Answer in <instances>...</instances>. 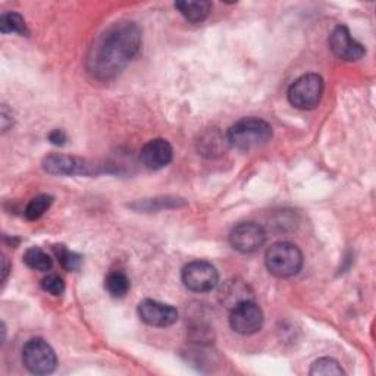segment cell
Returning a JSON list of instances; mask_svg holds the SVG:
<instances>
[{"instance_id": "obj_11", "label": "cell", "mask_w": 376, "mask_h": 376, "mask_svg": "<svg viewBox=\"0 0 376 376\" xmlns=\"http://www.w3.org/2000/svg\"><path fill=\"white\" fill-rule=\"evenodd\" d=\"M43 169L52 175H92L96 172L85 161L66 154H49L43 161Z\"/></svg>"}, {"instance_id": "obj_19", "label": "cell", "mask_w": 376, "mask_h": 376, "mask_svg": "<svg viewBox=\"0 0 376 376\" xmlns=\"http://www.w3.org/2000/svg\"><path fill=\"white\" fill-rule=\"evenodd\" d=\"M52 203H53V197L52 195L40 194V195L34 197L33 200L27 205V208L24 210V215H26V217L28 220H37L49 210Z\"/></svg>"}, {"instance_id": "obj_14", "label": "cell", "mask_w": 376, "mask_h": 376, "mask_svg": "<svg viewBox=\"0 0 376 376\" xmlns=\"http://www.w3.org/2000/svg\"><path fill=\"white\" fill-rule=\"evenodd\" d=\"M175 9H178L180 14L190 22L198 24V22H203L210 11H212V4L208 0H200V2H176Z\"/></svg>"}, {"instance_id": "obj_24", "label": "cell", "mask_w": 376, "mask_h": 376, "mask_svg": "<svg viewBox=\"0 0 376 376\" xmlns=\"http://www.w3.org/2000/svg\"><path fill=\"white\" fill-rule=\"evenodd\" d=\"M12 125V112L8 110V106H2V131H8V128Z\"/></svg>"}, {"instance_id": "obj_16", "label": "cell", "mask_w": 376, "mask_h": 376, "mask_svg": "<svg viewBox=\"0 0 376 376\" xmlns=\"http://www.w3.org/2000/svg\"><path fill=\"white\" fill-rule=\"evenodd\" d=\"M104 289L112 297L122 299L129 291V279L124 272L112 271L104 279Z\"/></svg>"}, {"instance_id": "obj_18", "label": "cell", "mask_w": 376, "mask_h": 376, "mask_svg": "<svg viewBox=\"0 0 376 376\" xmlns=\"http://www.w3.org/2000/svg\"><path fill=\"white\" fill-rule=\"evenodd\" d=\"M24 262L27 267L30 269H34V271H40V272H46V271H50L52 269V257L44 253L41 249L38 247H31L24 254Z\"/></svg>"}, {"instance_id": "obj_8", "label": "cell", "mask_w": 376, "mask_h": 376, "mask_svg": "<svg viewBox=\"0 0 376 376\" xmlns=\"http://www.w3.org/2000/svg\"><path fill=\"white\" fill-rule=\"evenodd\" d=\"M264 241H267V232L256 222H241L230 234L231 246L242 254L257 252Z\"/></svg>"}, {"instance_id": "obj_7", "label": "cell", "mask_w": 376, "mask_h": 376, "mask_svg": "<svg viewBox=\"0 0 376 376\" xmlns=\"http://www.w3.org/2000/svg\"><path fill=\"white\" fill-rule=\"evenodd\" d=\"M230 325L237 334L252 335L259 333L263 326L262 308L253 301L247 300L231 308Z\"/></svg>"}, {"instance_id": "obj_2", "label": "cell", "mask_w": 376, "mask_h": 376, "mask_svg": "<svg viewBox=\"0 0 376 376\" xmlns=\"http://www.w3.org/2000/svg\"><path fill=\"white\" fill-rule=\"evenodd\" d=\"M225 137L238 150H253L271 141L272 127L260 118H242L228 129Z\"/></svg>"}, {"instance_id": "obj_13", "label": "cell", "mask_w": 376, "mask_h": 376, "mask_svg": "<svg viewBox=\"0 0 376 376\" xmlns=\"http://www.w3.org/2000/svg\"><path fill=\"white\" fill-rule=\"evenodd\" d=\"M247 300H253V296L249 290V285L241 281H228L220 290V301L230 308H234L237 304Z\"/></svg>"}, {"instance_id": "obj_20", "label": "cell", "mask_w": 376, "mask_h": 376, "mask_svg": "<svg viewBox=\"0 0 376 376\" xmlns=\"http://www.w3.org/2000/svg\"><path fill=\"white\" fill-rule=\"evenodd\" d=\"M344 369L341 367V365L331 359V358H322L318 359L311 369V375L313 376H328V375H344Z\"/></svg>"}, {"instance_id": "obj_5", "label": "cell", "mask_w": 376, "mask_h": 376, "mask_svg": "<svg viewBox=\"0 0 376 376\" xmlns=\"http://www.w3.org/2000/svg\"><path fill=\"white\" fill-rule=\"evenodd\" d=\"M22 362L34 375H49L55 372L58 366L53 348L41 338L27 341L24 348H22Z\"/></svg>"}, {"instance_id": "obj_3", "label": "cell", "mask_w": 376, "mask_h": 376, "mask_svg": "<svg viewBox=\"0 0 376 376\" xmlns=\"http://www.w3.org/2000/svg\"><path fill=\"white\" fill-rule=\"evenodd\" d=\"M264 263L274 276L291 278L303 268V253L293 242L279 241L268 249Z\"/></svg>"}, {"instance_id": "obj_12", "label": "cell", "mask_w": 376, "mask_h": 376, "mask_svg": "<svg viewBox=\"0 0 376 376\" xmlns=\"http://www.w3.org/2000/svg\"><path fill=\"white\" fill-rule=\"evenodd\" d=\"M173 158V149L171 143L165 139L150 140L140 153V161L144 168L150 171H159L168 166Z\"/></svg>"}, {"instance_id": "obj_22", "label": "cell", "mask_w": 376, "mask_h": 376, "mask_svg": "<svg viewBox=\"0 0 376 376\" xmlns=\"http://www.w3.org/2000/svg\"><path fill=\"white\" fill-rule=\"evenodd\" d=\"M41 286L44 291L50 293L52 296H60L65 291V282L58 275H48L41 281Z\"/></svg>"}, {"instance_id": "obj_10", "label": "cell", "mask_w": 376, "mask_h": 376, "mask_svg": "<svg viewBox=\"0 0 376 376\" xmlns=\"http://www.w3.org/2000/svg\"><path fill=\"white\" fill-rule=\"evenodd\" d=\"M137 312L144 323L156 328H166L178 321V311L173 306L150 299L140 301Z\"/></svg>"}, {"instance_id": "obj_4", "label": "cell", "mask_w": 376, "mask_h": 376, "mask_svg": "<svg viewBox=\"0 0 376 376\" xmlns=\"http://www.w3.org/2000/svg\"><path fill=\"white\" fill-rule=\"evenodd\" d=\"M325 82L318 74H306L296 80L289 88V102L300 110L315 109L323 95Z\"/></svg>"}, {"instance_id": "obj_15", "label": "cell", "mask_w": 376, "mask_h": 376, "mask_svg": "<svg viewBox=\"0 0 376 376\" xmlns=\"http://www.w3.org/2000/svg\"><path fill=\"white\" fill-rule=\"evenodd\" d=\"M230 146L227 141V137L220 136L217 131H209L205 134L200 141H198V150L206 156H216V154H222L225 151V147Z\"/></svg>"}, {"instance_id": "obj_21", "label": "cell", "mask_w": 376, "mask_h": 376, "mask_svg": "<svg viewBox=\"0 0 376 376\" xmlns=\"http://www.w3.org/2000/svg\"><path fill=\"white\" fill-rule=\"evenodd\" d=\"M55 254L58 257V260L60 262L62 267L66 271H78L81 263H82V257L74 252H70L68 249H65L63 246H56L55 247Z\"/></svg>"}, {"instance_id": "obj_9", "label": "cell", "mask_w": 376, "mask_h": 376, "mask_svg": "<svg viewBox=\"0 0 376 376\" xmlns=\"http://www.w3.org/2000/svg\"><path fill=\"white\" fill-rule=\"evenodd\" d=\"M329 49L333 53L345 62H358L366 55V49L351 36L345 26H338L329 36Z\"/></svg>"}, {"instance_id": "obj_23", "label": "cell", "mask_w": 376, "mask_h": 376, "mask_svg": "<svg viewBox=\"0 0 376 376\" xmlns=\"http://www.w3.org/2000/svg\"><path fill=\"white\" fill-rule=\"evenodd\" d=\"M49 140L55 146H63L66 141V134L62 129H55L49 134Z\"/></svg>"}, {"instance_id": "obj_6", "label": "cell", "mask_w": 376, "mask_h": 376, "mask_svg": "<svg viewBox=\"0 0 376 376\" xmlns=\"http://www.w3.org/2000/svg\"><path fill=\"white\" fill-rule=\"evenodd\" d=\"M183 282L190 291L208 293L212 291L219 282V274L212 263L195 260L188 263L183 269Z\"/></svg>"}, {"instance_id": "obj_25", "label": "cell", "mask_w": 376, "mask_h": 376, "mask_svg": "<svg viewBox=\"0 0 376 376\" xmlns=\"http://www.w3.org/2000/svg\"><path fill=\"white\" fill-rule=\"evenodd\" d=\"M8 276V263H6V259H4V281L6 279Z\"/></svg>"}, {"instance_id": "obj_1", "label": "cell", "mask_w": 376, "mask_h": 376, "mask_svg": "<svg viewBox=\"0 0 376 376\" xmlns=\"http://www.w3.org/2000/svg\"><path fill=\"white\" fill-rule=\"evenodd\" d=\"M143 33L136 22H115L95 40L87 56V70L100 81L112 80L139 55Z\"/></svg>"}, {"instance_id": "obj_17", "label": "cell", "mask_w": 376, "mask_h": 376, "mask_svg": "<svg viewBox=\"0 0 376 376\" xmlns=\"http://www.w3.org/2000/svg\"><path fill=\"white\" fill-rule=\"evenodd\" d=\"M0 31L4 34L15 33L21 36H28L26 19L18 12H5L0 16Z\"/></svg>"}]
</instances>
